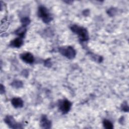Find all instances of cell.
<instances>
[{"mask_svg":"<svg viewBox=\"0 0 129 129\" xmlns=\"http://www.w3.org/2000/svg\"><path fill=\"white\" fill-rule=\"evenodd\" d=\"M71 29L74 33L78 35L81 42L87 41L89 40V34L86 28L77 25H73L71 27Z\"/></svg>","mask_w":129,"mask_h":129,"instance_id":"6da1fadb","label":"cell"},{"mask_svg":"<svg viewBox=\"0 0 129 129\" xmlns=\"http://www.w3.org/2000/svg\"><path fill=\"white\" fill-rule=\"evenodd\" d=\"M37 15L45 23H48L52 20V17L48 10L44 6H41L38 8Z\"/></svg>","mask_w":129,"mask_h":129,"instance_id":"7a4b0ae2","label":"cell"},{"mask_svg":"<svg viewBox=\"0 0 129 129\" xmlns=\"http://www.w3.org/2000/svg\"><path fill=\"white\" fill-rule=\"evenodd\" d=\"M59 52L64 56L69 59L74 58L76 54L75 50L71 46H63L59 48Z\"/></svg>","mask_w":129,"mask_h":129,"instance_id":"3957f363","label":"cell"},{"mask_svg":"<svg viewBox=\"0 0 129 129\" xmlns=\"http://www.w3.org/2000/svg\"><path fill=\"white\" fill-rule=\"evenodd\" d=\"M58 108L63 114L68 113L71 109L72 103L67 99L60 100L58 103Z\"/></svg>","mask_w":129,"mask_h":129,"instance_id":"277c9868","label":"cell"},{"mask_svg":"<svg viewBox=\"0 0 129 129\" xmlns=\"http://www.w3.org/2000/svg\"><path fill=\"white\" fill-rule=\"evenodd\" d=\"M5 122L8 125H9L11 128H22V125L20 123H17L14 117L10 115H7L6 116L5 119Z\"/></svg>","mask_w":129,"mask_h":129,"instance_id":"5b68a950","label":"cell"},{"mask_svg":"<svg viewBox=\"0 0 129 129\" xmlns=\"http://www.w3.org/2000/svg\"><path fill=\"white\" fill-rule=\"evenodd\" d=\"M21 59L27 63L31 64L34 61V57L30 52H25L22 53L20 55Z\"/></svg>","mask_w":129,"mask_h":129,"instance_id":"8992f818","label":"cell"},{"mask_svg":"<svg viewBox=\"0 0 129 129\" xmlns=\"http://www.w3.org/2000/svg\"><path fill=\"white\" fill-rule=\"evenodd\" d=\"M40 125L43 128H49L51 127V121L48 119L47 116L45 115H43L41 117Z\"/></svg>","mask_w":129,"mask_h":129,"instance_id":"52a82bcc","label":"cell"},{"mask_svg":"<svg viewBox=\"0 0 129 129\" xmlns=\"http://www.w3.org/2000/svg\"><path fill=\"white\" fill-rule=\"evenodd\" d=\"M11 103L15 108H19L23 106V101L20 98L15 97L13 98L11 100Z\"/></svg>","mask_w":129,"mask_h":129,"instance_id":"ba28073f","label":"cell"},{"mask_svg":"<svg viewBox=\"0 0 129 129\" xmlns=\"http://www.w3.org/2000/svg\"><path fill=\"white\" fill-rule=\"evenodd\" d=\"M23 44V40L22 39V38L18 37L16 38L13 40L11 41L10 42V45L11 47H15V48H19Z\"/></svg>","mask_w":129,"mask_h":129,"instance_id":"9c48e42d","label":"cell"},{"mask_svg":"<svg viewBox=\"0 0 129 129\" xmlns=\"http://www.w3.org/2000/svg\"><path fill=\"white\" fill-rule=\"evenodd\" d=\"M26 27H24L22 26V27L19 28L16 31L15 34L17 35H18L21 38H23L25 36V33L26 32V29L25 28Z\"/></svg>","mask_w":129,"mask_h":129,"instance_id":"30bf717a","label":"cell"},{"mask_svg":"<svg viewBox=\"0 0 129 129\" xmlns=\"http://www.w3.org/2000/svg\"><path fill=\"white\" fill-rule=\"evenodd\" d=\"M103 125L104 127L107 129H112L113 128L112 123L108 119H104L103 121Z\"/></svg>","mask_w":129,"mask_h":129,"instance_id":"8fae6325","label":"cell"},{"mask_svg":"<svg viewBox=\"0 0 129 129\" xmlns=\"http://www.w3.org/2000/svg\"><path fill=\"white\" fill-rule=\"evenodd\" d=\"M12 86L15 88H21L23 86V83L19 80H15L12 83Z\"/></svg>","mask_w":129,"mask_h":129,"instance_id":"7c38bea8","label":"cell"},{"mask_svg":"<svg viewBox=\"0 0 129 129\" xmlns=\"http://www.w3.org/2000/svg\"><path fill=\"white\" fill-rule=\"evenodd\" d=\"M21 22L22 24V26H23L24 27H26L27 25H28L30 24V20L29 19V18L28 17H25L21 19Z\"/></svg>","mask_w":129,"mask_h":129,"instance_id":"4fadbf2b","label":"cell"},{"mask_svg":"<svg viewBox=\"0 0 129 129\" xmlns=\"http://www.w3.org/2000/svg\"><path fill=\"white\" fill-rule=\"evenodd\" d=\"M121 109L122 110H123L124 111H128V105L127 104H126V102H124L122 105H121Z\"/></svg>","mask_w":129,"mask_h":129,"instance_id":"5bb4252c","label":"cell"},{"mask_svg":"<svg viewBox=\"0 0 129 129\" xmlns=\"http://www.w3.org/2000/svg\"><path fill=\"white\" fill-rule=\"evenodd\" d=\"M115 12H116V10L114 8H111L109 9L108 11L107 12L108 15H109L110 16H114Z\"/></svg>","mask_w":129,"mask_h":129,"instance_id":"9a60e30c","label":"cell"},{"mask_svg":"<svg viewBox=\"0 0 129 129\" xmlns=\"http://www.w3.org/2000/svg\"><path fill=\"white\" fill-rule=\"evenodd\" d=\"M49 64H50V65H51V62H50V60H49L48 59H47V60H45V65L46 66L48 67H49Z\"/></svg>","mask_w":129,"mask_h":129,"instance_id":"2e32d148","label":"cell"},{"mask_svg":"<svg viewBox=\"0 0 129 129\" xmlns=\"http://www.w3.org/2000/svg\"><path fill=\"white\" fill-rule=\"evenodd\" d=\"M4 87L3 86L2 84H1V94H3V93L5 92V89H4Z\"/></svg>","mask_w":129,"mask_h":129,"instance_id":"e0dca14e","label":"cell"}]
</instances>
